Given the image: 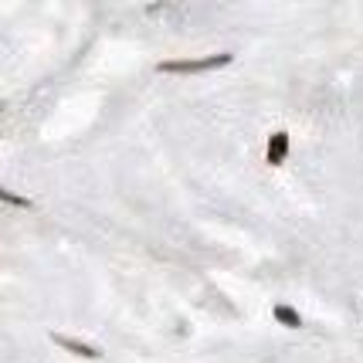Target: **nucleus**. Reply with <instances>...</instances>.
I'll return each instance as SVG.
<instances>
[{
  "label": "nucleus",
  "instance_id": "f257e3e1",
  "mask_svg": "<svg viewBox=\"0 0 363 363\" xmlns=\"http://www.w3.org/2000/svg\"><path fill=\"white\" fill-rule=\"evenodd\" d=\"M235 62L231 51H218V55H207V58H177V62H160L157 72L163 75H201V72H214L224 65Z\"/></svg>",
  "mask_w": 363,
  "mask_h": 363
},
{
  "label": "nucleus",
  "instance_id": "f03ea898",
  "mask_svg": "<svg viewBox=\"0 0 363 363\" xmlns=\"http://www.w3.org/2000/svg\"><path fill=\"white\" fill-rule=\"evenodd\" d=\"M51 340H55L62 350H68V353L82 357V360H102V350H99V347H89V343H79V340H68V336H62V333H55Z\"/></svg>",
  "mask_w": 363,
  "mask_h": 363
},
{
  "label": "nucleus",
  "instance_id": "7ed1b4c3",
  "mask_svg": "<svg viewBox=\"0 0 363 363\" xmlns=\"http://www.w3.org/2000/svg\"><path fill=\"white\" fill-rule=\"evenodd\" d=\"M285 157H289V133H272L269 136V150H265V160H269V167H282Z\"/></svg>",
  "mask_w": 363,
  "mask_h": 363
},
{
  "label": "nucleus",
  "instance_id": "20e7f679",
  "mask_svg": "<svg viewBox=\"0 0 363 363\" xmlns=\"http://www.w3.org/2000/svg\"><path fill=\"white\" fill-rule=\"evenodd\" d=\"M275 319H279V323H285L289 330H299V326H302V316L292 309V306H275Z\"/></svg>",
  "mask_w": 363,
  "mask_h": 363
},
{
  "label": "nucleus",
  "instance_id": "39448f33",
  "mask_svg": "<svg viewBox=\"0 0 363 363\" xmlns=\"http://www.w3.org/2000/svg\"><path fill=\"white\" fill-rule=\"evenodd\" d=\"M0 201H4V204H11V207H21V211H28V207H31L28 197H21V194H14V190H7L4 184H0Z\"/></svg>",
  "mask_w": 363,
  "mask_h": 363
}]
</instances>
